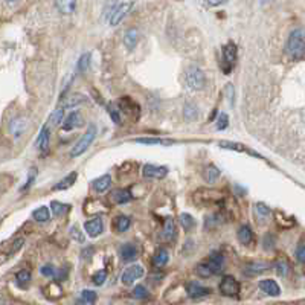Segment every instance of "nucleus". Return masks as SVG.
Listing matches in <instances>:
<instances>
[{"label":"nucleus","mask_w":305,"mask_h":305,"mask_svg":"<svg viewBox=\"0 0 305 305\" xmlns=\"http://www.w3.org/2000/svg\"><path fill=\"white\" fill-rule=\"evenodd\" d=\"M285 49L292 58H301L305 53V29L298 27L290 34Z\"/></svg>","instance_id":"1"},{"label":"nucleus","mask_w":305,"mask_h":305,"mask_svg":"<svg viewBox=\"0 0 305 305\" xmlns=\"http://www.w3.org/2000/svg\"><path fill=\"white\" fill-rule=\"evenodd\" d=\"M185 79L189 89L192 90H202L206 86V76L203 71L197 66H189L185 72Z\"/></svg>","instance_id":"2"},{"label":"nucleus","mask_w":305,"mask_h":305,"mask_svg":"<svg viewBox=\"0 0 305 305\" xmlns=\"http://www.w3.org/2000/svg\"><path fill=\"white\" fill-rule=\"evenodd\" d=\"M235 61H237V45L230 41L221 49V69L226 75L232 72Z\"/></svg>","instance_id":"3"},{"label":"nucleus","mask_w":305,"mask_h":305,"mask_svg":"<svg viewBox=\"0 0 305 305\" xmlns=\"http://www.w3.org/2000/svg\"><path fill=\"white\" fill-rule=\"evenodd\" d=\"M223 199V194L217 189H211V188H204V189H199L194 192V200H196L197 204L200 206H209L214 204L217 202H220Z\"/></svg>","instance_id":"4"},{"label":"nucleus","mask_w":305,"mask_h":305,"mask_svg":"<svg viewBox=\"0 0 305 305\" xmlns=\"http://www.w3.org/2000/svg\"><path fill=\"white\" fill-rule=\"evenodd\" d=\"M95 137H96V127L95 126H90L89 128H87V131L81 136V139L75 144V147H74V150H72V157H78V156H81V154H84V152L89 150V147L93 144V141H95Z\"/></svg>","instance_id":"5"},{"label":"nucleus","mask_w":305,"mask_h":305,"mask_svg":"<svg viewBox=\"0 0 305 305\" xmlns=\"http://www.w3.org/2000/svg\"><path fill=\"white\" fill-rule=\"evenodd\" d=\"M240 282L233 278L230 275L223 276V280L220 282V292L221 295H225L228 298H235L240 295Z\"/></svg>","instance_id":"6"},{"label":"nucleus","mask_w":305,"mask_h":305,"mask_svg":"<svg viewBox=\"0 0 305 305\" xmlns=\"http://www.w3.org/2000/svg\"><path fill=\"white\" fill-rule=\"evenodd\" d=\"M144 275H145V270H144L142 266L133 264V266H130V267H127L126 270H124V273L121 276V281H122V284H126V285H131L137 280H141Z\"/></svg>","instance_id":"7"},{"label":"nucleus","mask_w":305,"mask_h":305,"mask_svg":"<svg viewBox=\"0 0 305 305\" xmlns=\"http://www.w3.org/2000/svg\"><path fill=\"white\" fill-rule=\"evenodd\" d=\"M118 107L121 108V112L126 113L127 116H130L133 119L139 118L141 108H139V105H137V102H134L131 98H128V96H126V98H121L118 101Z\"/></svg>","instance_id":"8"},{"label":"nucleus","mask_w":305,"mask_h":305,"mask_svg":"<svg viewBox=\"0 0 305 305\" xmlns=\"http://www.w3.org/2000/svg\"><path fill=\"white\" fill-rule=\"evenodd\" d=\"M186 293L191 299H200V298H204L207 295H211V288H207L196 281L192 282H188L186 284Z\"/></svg>","instance_id":"9"},{"label":"nucleus","mask_w":305,"mask_h":305,"mask_svg":"<svg viewBox=\"0 0 305 305\" xmlns=\"http://www.w3.org/2000/svg\"><path fill=\"white\" fill-rule=\"evenodd\" d=\"M142 174L147 178H163L168 174V168H166V166H160V165L147 163L142 168Z\"/></svg>","instance_id":"10"},{"label":"nucleus","mask_w":305,"mask_h":305,"mask_svg":"<svg viewBox=\"0 0 305 305\" xmlns=\"http://www.w3.org/2000/svg\"><path fill=\"white\" fill-rule=\"evenodd\" d=\"M270 267H272V264L270 262H266V261H251V262H247L246 264L244 272H246V275L255 276V275L267 272Z\"/></svg>","instance_id":"11"},{"label":"nucleus","mask_w":305,"mask_h":305,"mask_svg":"<svg viewBox=\"0 0 305 305\" xmlns=\"http://www.w3.org/2000/svg\"><path fill=\"white\" fill-rule=\"evenodd\" d=\"M84 229H86V232L90 235V237H93V238L98 237V235H101L102 230H104V223H102L101 217H95L92 220H87L84 223Z\"/></svg>","instance_id":"12"},{"label":"nucleus","mask_w":305,"mask_h":305,"mask_svg":"<svg viewBox=\"0 0 305 305\" xmlns=\"http://www.w3.org/2000/svg\"><path fill=\"white\" fill-rule=\"evenodd\" d=\"M82 124H84V119H82L81 113L79 112H72V113H69V116L64 119L63 122V130L66 131H71L76 127H81Z\"/></svg>","instance_id":"13"},{"label":"nucleus","mask_w":305,"mask_h":305,"mask_svg":"<svg viewBox=\"0 0 305 305\" xmlns=\"http://www.w3.org/2000/svg\"><path fill=\"white\" fill-rule=\"evenodd\" d=\"M176 223H174V220L173 218H168L165 221V225H163V229H162V240L165 243H171L176 240Z\"/></svg>","instance_id":"14"},{"label":"nucleus","mask_w":305,"mask_h":305,"mask_svg":"<svg viewBox=\"0 0 305 305\" xmlns=\"http://www.w3.org/2000/svg\"><path fill=\"white\" fill-rule=\"evenodd\" d=\"M130 9H131V3H122V5H119V6L116 8V11L112 14V17H110V20H108L110 25H112V26L119 25V23L122 22V19L128 14Z\"/></svg>","instance_id":"15"},{"label":"nucleus","mask_w":305,"mask_h":305,"mask_svg":"<svg viewBox=\"0 0 305 305\" xmlns=\"http://www.w3.org/2000/svg\"><path fill=\"white\" fill-rule=\"evenodd\" d=\"M259 288L269 296H280L281 295V288L273 280H262L259 281Z\"/></svg>","instance_id":"16"},{"label":"nucleus","mask_w":305,"mask_h":305,"mask_svg":"<svg viewBox=\"0 0 305 305\" xmlns=\"http://www.w3.org/2000/svg\"><path fill=\"white\" fill-rule=\"evenodd\" d=\"M110 199L116 204H122V203L130 202L133 199V194H131V189H115L110 194Z\"/></svg>","instance_id":"17"},{"label":"nucleus","mask_w":305,"mask_h":305,"mask_svg":"<svg viewBox=\"0 0 305 305\" xmlns=\"http://www.w3.org/2000/svg\"><path fill=\"white\" fill-rule=\"evenodd\" d=\"M49 141H51V131H49V127H43L38 134V139H37V147L38 150L46 154L48 150H49Z\"/></svg>","instance_id":"18"},{"label":"nucleus","mask_w":305,"mask_h":305,"mask_svg":"<svg viewBox=\"0 0 305 305\" xmlns=\"http://www.w3.org/2000/svg\"><path fill=\"white\" fill-rule=\"evenodd\" d=\"M92 186L96 192H105L110 186H112V176L110 174H104L101 177H98L96 180H93L92 182Z\"/></svg>","instance_id":"19"},{"label":"nucleus","mask_w":305,"mask_h":305,"mask_svg":"<svg viewBox=\"0 0 305 305\" xmlns=\"http://www.w3.org/2000/svg\"><path fill=\"white\" fill-rule=\"evenodd\" d=\"M238 241L243 244V246H251L252 243H254V230L251 229V226H247V225H244V226H241L240 229H238Z\"/></svg>","instance_id":"20"},{"label":"nucleus","mask_w":305,"mask_h":305,"mask_svg":"<svg viewBox=\"0 0 305 305\" xmlns=\"http://www.w3.org/2000/svg\"><path fill=\"white\" fill-rule=\"evenodd\" d=\"M55 6L64 16H71V14L75 12L76 0H55Z\"/></svg>","instance_id":"21"},{"label":"nucleus","mask_w":305,"mask_h":305,"mask_svg":"<svg viewBox=\"0 0 305 305\" xmlns=\"http://www.w3.org/2000/svg\"><path fill=\"white\" fill-rule=\"evenodd\" d=\"M76 178H78V173H76V171L69 173V174H67L63 180H60V182L53 186V191H64V189H69L71 186H74V185H75Z\"/></svg>","instance_id":"22"},{"label":"nucleus","mask_w":305,"mask_h":305,"mask_svg":"<svg viewBox=\"0 0 305 305\" xmlns=\"http://www.w3.org/2000/svg\"><path fill=\"white\" fill-rule=\"evenodd\" d=\"M168 259H170L168 251H166L165 247H160V249H157L154 256H152V264H154V267H157V269H162L168 264Z\"/></svg>","instance_id":"23"},{"label":"nucleus","mask_w":305,"mask_h":305,"mask_svg":"<svg viewBox=\"0 0 305 305\" xmlns=\"http://www.w3.org/2000/svg\"><path fill=\"white\" fill-rule=\"evenodd\" d=\"M220 174L221 173L215 165H207L203 170V178H204V182L209 185H214L217 182V180L220 178Z\"/></svg>","instance_id":"24"},{"label":"nucleus","mask_w":305,"mask_h":305,"mask_svg":"<svg viewBox=\"0 0 305 305\" xmlns=\"http://www.w3.org/2000/svg\"><path fill=\"white\" fill-rule=\"evenodd\" d=\"M119 254H121V258H122L124 261H133V259H136V256H137V247H136L134 244H131V243L122 244Z\"/></svg>","instance_id":"25"},{"label":"nucleus","mask_w":305,"mask_h":305,"mask_svg":"<svg viewBox=\"0 0 305 305\" xmlns=\"http://www.w3.org/2000/svg\"><path fill=\"white\" fill-rule=\"evenodd\" d=\"M275 220H276V223H278L281 228H284V229H290V228H293L295 226V218L292 217V215H287V214H284V212H281V211H276L275 212Z\"/></svg>","instance_id":"26"},{"label":"nucleus","mask_w":305,"mask_h":305,"mask_svg":"<svg viewBox=\"0 0 305 305\" xmlns=\"http://www.w3.org/2000/svg\"><path fill=\"white\" fill-rule=\"evenodd\" d=\"M9 130H11L12 136L17 139V137H20L22 133L26 130V119H25V118H16L14 121H11V124H9Z\"/></svg>","instance_id":"27"},{"label":"nucleus","mask_w":305,"mask_h":305,"mask_svg":"<svg viewBox=\"0 0 305 305\" xmlns=\"http://www.w3.org/2000/svg\"><path fill=\"white\" fill-rule=\"evenodd\" d=\"M131 226V221L128 217L126 215H118L115 220H113V229L118 232V233H124V232H127Z\"/></svg>","instance_id":"28"},{"label":"nucleus","mask_w":305,"mask_h":305,"mask_svg":"<svg viewBox=\"0 0 305 305\" xmlns=\"http://www.w3.org/2000/svg\"><path fill=\"white\" fill-rule=\"evenodd\" d=\"M137 40H139V32H137V29H134V27H131V29H128L126 35H124V45L128 49H134V46L137 45Z\"/></svg>","instance_id":"29"},{"label":"nucleus","mask_w":305,"mask_h":305,"mask_svg":"<svg viewBox=\"0 0 305 305\" xmlns=\"http://www.w3.org/2000/svg\"><path fill=\"white\" fill-rule=\"evenodd\" d=\"M137 144H144V145H173V141L168 139H162V137H141V139H136Z\"/></svg>","instance_id":"30"},{"label":"nucleus","mask_w":305,"mask_h":305,"mask_svg":"<svg viewBox=\"0 0 305 305\" xmlns=\"http://www.w3.org/2000/svg\"><path fill=\"white\" fill-rule=\"evenodd\" d=\"M107 206L101 200H89L86 203V212L87 214H96V212H105Z\"/></svg>","instance_id":"31"},{"label":"nucleus","mask_w":305,"mask_h":305,"mask_svg":"<svg viewBox=\"0 0 305 305\" xmlns=\"http://www.w3.org/2000/svg\"><path fill=\"white\" fill-rule=\"evenodd\" d=\"M207 261H209V264H211L215 275H218L221 272V269H223V261L225 259H223V255H221L220 252H214Z\"/></svg>","instance_id":"32"},{"label":"nucleus","mask_w":305,"mask_h":305,"mask_svg":"<svg viewBox=\"0 0 305 305\" xmlns=\"http://www.w3.org/2000/svg\"><path fill=\"white\" fill-rule=\"evenodd\" d=\"M178 221L186 232H191L194 228H196V218H194L191 214H180Z\"/></svg>","instance_id":"33"},{"label":"nucleus","mask_w":305,"mask_h":305,"mask_svg":"<svg viewBox=\"0 0 305 305\" xmlns=\"http://www.w3.org/2000/svg\"><path fill=\"white\" fill-rule=\"evenodd\" d=\"M32 217H34V220L38 221V223H46V221L51 218V211L46 206H41L32 212Z\"/></svg>","instance_id":"34"},{"label":"nucleus","mask_w":305,"mask_h":305,"mask_svg":"<svg viewBox=\"0 0 305 305\" xmlns=\"http://www.w3.org/2000/svg\"><path fill=\"white\" fill-rule=\"evenodd\" d=\"M197 275L202 276V278H211V276H214V270L209 264V261H203L200 262V264L197 266Z\"/></svg>","instance_id":"35"},{"label":"nucleus","mask_w":305,"mask_h":305,"mask_svg":"<svg viewBox=\"0 0 305 305\" xmlns=\"http://www.w3.org/2000/svg\"><path fill=\"white\" fill-rule=\"evenodd\" d=\"M183 113H185V119L186 121H196L199 118V108H197L196 104L188 102V104H185Z\"/></svg>","instance_id":"36"},{"label":"nucleus","mask_w":305,"mask_h":305,"mask_svg":"<svg viewBox=\"0 0 305 305\" xmlns=\"http://www.w3.org/2000/svg\"><path fill=\"white\" fill-rule=\"evenodd\" d=\"M220 148H223V150H229V151H238V152H246L249 151L247 147L241 145V144H237V142H229V141H225V142H220L218 144Z\"/></svg>","instance_id":"37"},{"label":"nucleus","mask_w":305,"mask_h":305,"mask_svg":"<svg viewBox=\"0 0 305 305\" xmlns=\"http://www.w3.org/2000/svg\"><path fill=\"white\" fill-rule=\"evenodd\" d=\"M275 270L280 276H287L288 275V270H290V266L285 258H278L275 262Z\"/></svg>","instance_id":"38"},{"label":"nucleus","mask_w":305,"mask_h":305,"mask_svg":"<svg viewBox=\"0 0 305 305\" xmlns=\"http://www.w3.org/2000/svg\"><path fill=\"white\" fill-rule=\"evenodd\" d=\"M90 58H92V53L87 52L84 55H81L79 60H78V64H76V71L78 72H86L87 69H89V64H90Z\"/></svg>","instance_id":"39"},{"label":"nucleus","mask_w":305,"mask_h":305,"mask_svg":"<svg viewBox=\"0 0 305 305\" xmlns=\"http://www.w3.org/2000/svg\"><path fill=\"white\" fill-rule=\"evenodd\" d=\"M79 299H81V302H84L87 305H93L96 302V299H98V295H96V292H93V290H82Z\"/></svg>","instance_id":"40"},{"label":"nucleus","mask_w":305,"mask_h":305,"mask_svg":"<svg viewBox=\"0 0 305 305\" xmlns=\"http://www.w3.org/2000/svg\"><path fill=\"white\" fill-rule=\"evenodd\" d=\"M51 209H52V214L55 217H61L67 212L69 209V204H64V203H60V202H52L51 203Z\"/></svg>","instance_id":"41"},{"label":"nucleus","mask_w":305,"mask_h":305,"mask_svg":"<svg viewBox=\"0 0 305 305\" xmlns=\"http://www.w3.org/2000/svg\"><path fill=\"white\" fill-rule=\"evenodd\" d=\"M16 281H17V284L20 287H25L26 284H29V281H31V272L29 270H25V269L20 270V272H17Z\"/></svg>","instance_id":"42"},{"label":"nucleus","mask_w":305,"mask_h":305,"mask_svg":"<svg viewBox=\"0 0 305 305\" xmlns=\"http://www.w3.org/2000/svg\"><path fill=\"white\" fill-rule=\"evenodd\" d=\"M63 116H64V107H60L51 115L49 124H52V126H58V124L61 122V119H63Z\"/></svg>","instance_id":"43"},{"label":"nucleus","mask_w":305,"mask_h":305,"mask_svg":"<svg viewBox=\"0 0 305 305\" xmlns=\"http://www.w3.org/2000/svg\"><path fill=\"white\" fill-rule=\"evenodd\" d=\"M255 209H256V214H258L261 218H267V217H270V214H272V209H270V207H269L266 203H256V204H255Z\"/></svg>","instance_id":"44"},{"label":"nucleus","mask_w":305,"mask_h":305,"mask_svg":"<svg viewBox=\"0 0 305 305\" xmlns=\"http://www.w3.org/2000/svg\"><path fill=\"white\" fill-rule=\"evenodd\" d=\"M86 98L82 95H72L71 98H67L66 102H64V107H74V105H78L81 102H84Z\"/></svg>","instance_id":"45"},{"label":"nucleus","mask_w":305,"mask_h":305,"mask_svg":"<svg viewBox=\"0 0 305 305\" xmlns=\"http://www.w3.org/2000/svg\"><path fill=\"white\" fill-rule=\"evenodd\" d=\"M107 280V272L105 270H98L93 276H92V281L95 285H102Z\"/></svg>","instance_id":"46"},{"label":"nucleus","mask_w":305,"mask_h":305,"mask_svg":"<svg viewBox=\"0 0 305 305\" xmlns=\"http://www.w3.org/2000/svg\"><path fill=\"white\" fill-rule=\"evenodd\" d=\"M107 110H108V113H110V118H112V121L119 126V124L122 122V121H121V113H119V110H118L113 104H110V105L107 107Z\"/></svg>","instance_id":"47"},{"label":"nucleus","mask_w":305,"mask_h":305,"mask_svg":"<svg viewBox=\"0 0 305 305\" xmlns=\"http://www.w3.org/2000/svg\"><path fill=\"white\" fill-rule=\"evenodd\" d=\"M229 126V116L226 113H220L218 116V121H217V130L221 131V130H226Z\"/></svg>","instance_id":"48"},{"label":"nucleus","mask_w":305,"mask_h":305,"mask_svg":"<svg viewBox=\"0 0 305 305\" xmlns=\"http://www.w3.org/2000/svg\"><path fill=\"white\" fill-rule=\"evenodd\" d=\"M133 295H134V298H137V299H147V298L150 296V295H148V290H147L144 285H137V287H134Z\"/></svg>","instance_id":"49"},{"label":"nucleus","mask_w":305,"mask_h":305,"mask_svg":"<svg viewBox=\"0 0 305 305\" xmlns=\"http://www.w3.org/2000/svg\"><path fill=\"white\" fill-rule=\"evenodd\" d=\"M71 235H72V238L75 241H78V243H84V240H86V237L82 235V232H81V229L78 226H72L71 228Z\"/></svg>","instance_id":"50"},{"label":"nucleus","mask_w":305,"mask_h":305,"mask_svg":"<svg viewBox=\"0 0 305 305\" xmlns=\"http://www.w3.org/2000/svg\"><path fill=\"white\" fill-rule=\"evenodd\" d=\"M35 177H37V170L35 168H32L31 171H29V176H27V180H26V183L22 186V191H26V189H29L31 188V185L34 183V180H35Z\"/></svg>","instance_id":"51"},{"label":"nucleus","mask_w":305,"mask_h":305,"mask_svg":"<svg viewBox=\"0 0 305 305\" xmlns=\"http://www.w3.org/2000/svg\"><path fill=\"white\" fill-rule=\"evenodd\" d=\"M41 275H43V276H48V278H49V276H55V269H53V266L52 264H46V266H43V267H41Z\"/></svg>","instance_id":"52"},{"label":"nucleus","mask_w":305,"mask_h":305,"mask_svg":"<svg viewBox=\"0 0 305 305\" xmlns=\"http://www.w3.org/2000/svg\"><path fill=\"white\" fill-rule=\"evenodd\" d=\"M296 259L299 262H305V246L301 244L298 249H296Z\"/></svg>","instance_id":"53"},{"label":"nucleus","mask_w":305,"mask_h":305,"mask_svg":"<svg viewBox=\"0 0 305 305\" xmlns=\"http://www.w3.org/2000/svg\"><path fill=\"white\" fill-rule=\"evenodd\" d=\"M203 2L207 6H218V5H223V3L229 2V0H203Z\"/></svg>","instance_id":"54"},{"label":"nucleus","mask_w":305,"mask_h":305,"mask_svg":"<svg viewBox=\"0 0 305 305\" xmlns=\"http://www.w3.org/2000/svg\"><path fill=\"white\" fill-rule=\"evenodd\" d=\"M226 92H228V96H229L230 105H233V100H235V96H233V86L232 84H228L226 86Z\"/></svg>","instance_id":"55"},{"label":"nucleus","mask_w":305,"mask_h":305,"mask_svg":"<svg viewBox=\"0 0 305 305\" xmlns=\"http://www.w3.org/2000/svg\"><path fill=\"white\" fill-rule=\"evenodd\" d=\"M8 3H14V2H17V0H6Z\"/></svg>","instance_id":"56"}]
</instances>
